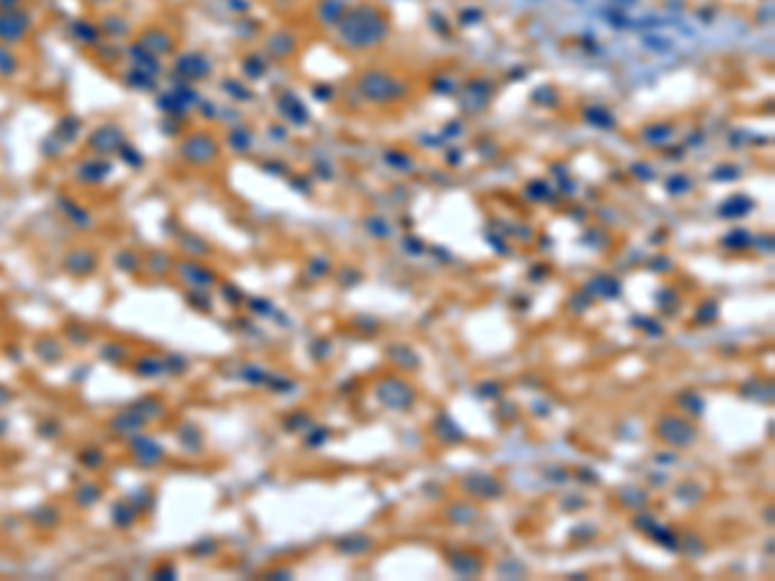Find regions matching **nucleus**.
<instances>
[{
  "instance_id": "7",
  "label": "nucleus",
  "mask_w": 775,
  "mask_h": 581,
  "mask_svg": "<svg viewBox=\"0 0 775 581\" xmlns=\"http://www.w3.org/2000/svg\"><path fill=\"white\" fill-rule=\"evenodd\" d=\"M754 210V201L744 194H731L719 204V217L724 220H742Z\"/></svg>"
},
{
  "instance_id": "15",
  "label": "nucleus",
  "mask_w": 775,
  "mask_h": 581,
  "mask_svg": "<svg viewBox=\"0 0 775 581\" xmlns=\"http://www.w3.org/2000/svg\"><path fill=\"white\" fill-rule=\"evenodd\" d=\"M584 122L597 127V129H612L615 127V116L605 106H587L584 109Z\"/></svg>"
},
{
  "instance_id": "32",
  "label": "nucleus",
  "mask_w": 775,
  "mask_h": 581,
  "mask_svg": "<svg viewBox=\"0 0 775 581\" xmlns=\"http://www.w3.org/2000/svg\"><path fill=\"white\" fill-rule=\"evenodd\" d=\"M631 171H633V173H636V176H639V179H641V181H652V179H654V171H652V168H649V163H633Z\"/></svg>"
},
{
  "instance_id": "9",
  "label": "nucleus",
  "mask_w": 775,
  "mask_h": 581,
  "mask_svg": "<svg viewBox=\"0 0 775 581\" xmlns=\"http://www.w3.org/2000/svg\"><path fill=\"white\" fill-rule=\"evenodd\" d=\"M346 8H349L346 0H318L315 13H318V21H321L323 26H336V23L344 18Z\"/></svg>"
},
{
  "instance_id": "24",
  "label": "nucleus",
  "mask_w": 775,
  "mask_h": 581,
  "mask_svg": "<svg viewBox=\"0 0 775 581\" xmlns=\"http://www.w3.org/2000/svg\"><path fill=\"white\" fill-rule=\"evenodd\" d=\"M532 101L540 103V106H558V90L553 86H540V88L532 93Z\"/></svg>"
},
{
  "instance_id": "25",
  "label": "nucleus",
  "mask_w": 775,
  "mask_h": 581,
  "mask_svg": "<svg viewBox=\"0 0 775 581\" xmlns=\"http://www.w3.org/2000/svg\"><path fill=\"white\" fill-rule=\"evenodd\" d=\"M308 271L315 277V280H321V277H326V274H331V261H329V258H323V256L313 258V261L308 264Z\"/></svg>"
},
{
  "instance_id": "1",
  "label": "nucleus",
  "mask_w": 775,
  "mask_h": 581,
  "mask_svg": "<svg viewBox=\"0 0 775 581\" xmlns=\"http://www.w3.org/2000/svg\"><path fill=\"white\" fill-rule=\"evenodd\" d=\"M336 29H339V39L344 47L365 52L385 42L390 34V18L375 3H357L352 8H346Z\"/></svg>"
},
{
  "instance_id": "4",
  "label": "nucleus",
  "mask_w": 775,
  "mask_h": 581,
  "mask_svg": "<svg viewBox=\"0 0 775 581\" xmlns=\"http://www.w3.org/2000/svg\"><path fill=\"white\" fill-rule=\"evenodd\" d=\"M375 395L380 403H385L388 408H396V411H403L414 403V391H411L409 382H403L401 378H388L375 388Z\"/></svg>"
},
{
  "instance_id": "36",
  "label": "nucleus",
  "mask_w": 775,
  "mask_h": 581,
  "mask_svg": "<svg viewBox=\"0 0 775 581\" xmlns=\"http://www.w3.org/2000/svg\"><path fill=\"white\" fill-rule=\"evenodd\" d=\"M615 3H618V5H623V8H628V5H636L639 0H615Z\"/></svg>"
},
{
  "instance_id": "20",
  "label": "nucleus",
  "mask_w": 775,
  "mask_h": 581,
  "mask_svg": "<svg viewBox=\"0 0 775 581\" xmlns=\"http://www.w3.org/2000/svg\"><path fill=\"white\" fill-rule=\"evenodd\" d=\"M228 145L235 150V153H246L251 150V132L246 127H235L230 134H228Z\"/></svg>"
},
{
  "instance_id": "35",
  "label": "nucleus",
  "mask_w": 775,
  "mask_h": 581,
  "mask_svg": "<svg viewBox=\"0 0 775 581\" xmlns=\"http://www.w3.org/2000/svg\"><path fill=\"white\" fill-rule=\"evenodd\" d=\"M455 127H444V134H460V129H463V127H460V122H453Z\"/></svg>"
},
{
  "instance_id": "2",
  "label": "nucleus",
  "mask_w": 775,
  "mask_h": 581,
  "mask_svg": "<svg viewBox=\"0 0 775 581\" xmlns=\"http://www.w3.org/2000/svg\"><path fill=\"white\" fill-rule=\"evenodd\" d=\"M357 90L372 103H390V101H398L406 96L409 83L396 78L388 70H365L357 78Z\"/></svg>"
},
{
  "instance_id": "14",
  "label": "nucleus",
  "mask_w": 775,
  "mask_h": 581,
  "mask_svg": "<svg viewBox=\"0 0 775 581\" xmlns=\"http://www.w3.org/2000/svg\"><path fill=\"white\" fill-rule=\"evenodd\" d=\"M178 70L187 73V78H202V75H210V62L200 55H189V57H181Z\"/></svg>"
},
{
  "instance_id": "17",
  "label": "nucleus",
  "mask_w": 775,
  "mask_h": 581,
  "mask_svg": "<svg viewBox=\"0 0 775 581\" xmlns=\"http://www.w3.org/2000/svg\"><path fill=\"white\" fill-rule=\"evenodd\" d=\"M468 489L473 493H478L481 499H494L497 493H501V486H499L494 478H488V475H473Z\"/></svg>"
},
{
  "instance_id": "16",
  "label": "nucleus",
  "mask_w": 775,
  "mask_h": 581,
  "mask_svg": "<svg viewBox=\"0 0 775 581\" xmlns=\"http://www.w3.org/2000/svg\"><path fill=\"white\" fill-rule=\"evenodd\" d=\"M450 566H453L457 573H463V576H473V573H481V569H484V563H481V560H478V556H473V553H457V556H453Z\"/></svg>"
},
{
  "instance_id": "11",
  "label": "nucleus",
  "mask_w": 775,
  "mask_h": 581,
  "mask_svg": "<svg viewBox=\"0 0 775 581\" xmlns=\"http://www.w3.org/2000/svg\"><path fill=\"white\" fill-rule=\"evenodd\" d=\"M279 109H282V114L287 116L292 124H298V127H302V124L308 122V109H305V103L298 99V96H285V99L279 101Z\"/></svg>"
},
{
  "instance_id": "34",
  "label": "nucleus",
  "mask_w": 775,
  "mask_h": 581,
  "mask_svg": "<svg viewBox=\"0 0 775 581\" xmlns=\"http://www.w3.org/2000/svg\"><path fill=\"white\" fill-rule=\"evenodd\" d=\"M429 21H432V29H437V32H440V34H447V32H450V26L444 23V18H442V16H440V13H432V18H429Z\"/></svg>"
},
{
  "instance_id": "31",
  "label": "nucleus",
  "mask_w": 775,
  "mask_h": 581,
  "mask_svg": "<svg viewBox=\"0 0 775 581\" xmlns=\"http://www.w3.org/2000/svg\"><path fill=\"white\" fill-rule=\"evenodd\" d=\"M605 16L610 18V26H615V29H628V18L620 11H605Z\"/></svg>"
},
{
  "instance_id": "28",
  "label": "nucleus",
  "mask_w": 775,
  "mask_h": 581,
  "mask_svg": "<svg viewBox=\"0 0 775 581\" xmlns=\"http://www.w3.org/2000/svg\"><path fill=\"white\" fill-rule=\"evenodd\" d=\"M481 18H484V11L470 5V8H463V11H460L457 23H460V26H473V23H481Z\"/></svg>"
},
{
  "instance_id": "23",
  "label": "nucleus",
  "mask_w": 775,
  "mask_h": 581,
  "mask_svg": "<svg viewBox=\"0 0 775 581\" xmlns=\"http://www.w3.org/2000/svg\"><path fill=\"white\" fill-rule=\"evenodd\" d=\"M385 163L390 168H398V171H411L414 168V158L409 156V153H403V150H385Z\"/></svg>"
},
{
  "instance_id": "33",
  "label": "nucleus",
  "mask_w": 775,
  "mask_h": 581,
  "mask_svg": "<svg viewBox=\"0 0 775 581\" xmlns=\"http://www.w3.org/2000/svg\"><path fill=\"white\" fill-rule=\"evenodd\" d=\"M403 246H406V254H424V243H421L419 238H411V235H406L403 238Z\"/></svg>"
},
{
  "instance_id": "8",
  "label": "nucleus",
  "mask_w": 775,
  "mask_h": 581,
  "mask_svg": "<svg viewBox=\"0 0 775 581\" xmlns=\"http://www.w3.org/2000/svg\"><path fill=\"white\" fill-rule=\"evenodd\" d=\"M672 137H675V124H669V122H652L641 129V140L649 143L652 147L667 145Z\"/></svg>"
},
{
  "instance_id": "6",
  "label": "nucleus",
  "mask_w": 775,
  "mask_h": 581,
  "mask_svg": "<svg viewBox=\"0 0 775 581\" xmlns=\"http://www.w3.org/2000/svg\"><path fill=\"white\" fill-rule=\"evenodd\" d=\"M491 83L488 80H468L463 88V106L465 109H470V112H478V109H484L488 103V99H491Z\"/></svg>"
},
{
  "instance_id": "19",
  "label": "nucleus",
  "mask_w": 775,
  "mask_h": 581,
  "mask_svg": "<svg viewBox=\"0 0 775 581\" xmlns=\"http://www.w3.org/2000/svg\"><path fill=\"white\" fill-rule=\"evenodd\" d=\"M641 47L643 49H649V52L662 55V52H669V49H672V39H667V36H662V34H643Z\"/></svg>"
},
{
  "instance_id": "5",
  "label": "nucleus",
  "mask_w": 775,
  "mask_h": 581,
  "mask_svg": "<svg viewBox=\"0 0 775 581\" xmlns=\"http://www.w3.org/2000/svg\"><path fill=\"white\" fill-rule=\"evenodd\" d=\"M184 158H189L197 166H207L217 158V143L210 134H191L184 143Z\"/></svg>"
},
{
  "instance_id": "27",
  "label": "nucleus",
  "mask_w": 775,
  "mask_h": 581,
  "mask_svg": "<svg viewBox=\"0 0 775 581\" xmlns=\"http://www.w3.org/2000/svg\"><path fill=\"white\" fill-rule=\"evenodd\" d=\"M680 406H685L687 411L693 416H700L703 414V401L698 398L695 393H682V398H680Z\"/></svg>"
},
{
  "instance_id": "21",
  "label": "nucleus",
  "mask_w": 775,
  "mask_h": 581,
  "mask_svg": "<svg viewBox=\"0 0 775 581\" xmlns=\"http://www.w3.org/2000/svg\"><path fill=\"white\" fill-rule=\"evenodd\" d=\"M665 189L667 194H672V197H682V194H687V191L693 189V181L687 179V176H682V173H672V176L665 181Z\"/></svg>"
},
{
  "instance_id": "3",
  "label": "nucleus",
  "mask_w": 775,
  "mask_h": 581,
  "mask_svg": "<svg viewBox=\"0 0 775 581\" xmlns=\"http://www.w3.org/2000/svg\"><path fill=\"white\" fill-rule=\"evenodd\" d=\"M656 436L665 439L667 445H672V447H690L695 442L698 432L687 419L677 414H667L656 421Z\"/></svg>"
},
{
  "instance_id": "30",
  "label": "nucleus",
  "mask_w": 775,
  "mask_h": 581,
  "mask_svg": "<svg viewBox=\"0 0 775 581\" xmlns=\"http://www.w3.org/2000/svg\"><path fill=\"white\" fill-rule=\"evenodd\" d=\"M713 179L734 181V179H739V171H737V168H729V163H726V166H719L713 171Z\"/></svg>"
},
{
  "instance_id": "12",
  "label": "nucleus",
  "mask_w": 775,
  "mask_h": 581,
  "mask_svg": "<svg viewBox=\"0 0 775 581\" xmlns=\"http://www.w3.org/2000/svg\"><path fill=\"white\" fill-rule=\"evenodd\" d=\"M295 47H298V42H295V36L287 34V32L274 34V36L266 42V49H269L274 57H289L292 52H295Z\"/></svg>"
},
{
  "instance_id": "13",
  "label": "nucleus",
  "mask_w": 775,
  "mask_h": 581,
  "mask_svg": "<svg viewBox=\"0 0 775 581\" xmlns=\"http://www.w3.org/2000/svg\"><path fill=\"white\" fill-rule=\"evenodd\" d=\"M721 246L726 251H744V248L752 246V235H750L747 227H734V230H729L721 238Z\"/></svg>"
},
{
  "instance_id": "29",
  "label": "nucleus",
  "mask_w": 775,
  "mask_h": 581,
  "mask_svg": "<svg viewBox=\"0 0 775 581\" xmlns=\"http://www.w3.org/2000/svg\"><path fill=\"white\" fill-rule=\"evenodd\" d=\"M527 194H530L532 199L545 201L551 197V186H548L545 181H530V184H527Z\"/></svg>"
},
{
  "instance_id": "26",
  "label": "nucleus",
  "mask_w": 775,
  "mask_h": 581,
  "mask_svg": "<svg viewBox=\"0 0 775 581\" xmlns=\"http://www.w3.org/2000/svg\"><path fill=\"white\" fill-rule=\"evenodd\" d=\"M432 90L447 96V93H455V90H457V83H455L453 78H447V75H437V78H432Z\"/></svg>"
},
{
  "instance_id": "10",
  "label": "nucleus",
  "mask_w": 775,
  "mask_h": 581,
  "mask_svg": "<svg viewBox=\"0 0 775 581\" xmlns=\"http://www.w3.org/2000/svg\"><path fill=\"white\" fill-rule=\"evenodd\" d=\"M584 292H587V295L605 297V300H612V297H618L620 295V282L612 280V277H608V274H599V277H595V280L587 282Z\"/></svg>"
},
{
  "instance_id": "22",
  "label": "nucleus",
  "mask_w": 775,
  "mask_h": 581,
  "mask_svg": "<svg viewBox=\"0 0 775 581\" xmlns=\"http://www.w3.org/2000/svg\"><path fill=\"white\" fill-rule=\"evenodd\" d=\"M365 230L372 238H377V240H385V238H390V225H388V220H383V217H377V214H372V217H367L365 223Z\"/></svg>"
},
{
  "instance_id": "37",
  "label": "nucleus",
  "mask_w": 775,
  "mask_h": 581,
  "mask_svg": "<svg viewBox=\"0 0 775 581\" xmlns=\"http://www.w3.org/2000/svg\"><path fill=\"white\" fill-rule=\"evenodd\" d=\"M571 3H587V0H571Z\"/></svg>"
},
{
  "instance_id": "18",
  "label": "nucleus",
  "mask_w": 775,
  "mask_h": 581,
  "mask_svg": "<svg viewBox=\"0 0 775 581\" xmlns=\"http://www.w3.org/2000/svg\"><path fill=\"white\" fill-rule=\"evenodd\" d=\"M134 458L140 460V462H145V465H153V462H158L160 460V447L155 445L153 439H140L137 442V447H134Z\"/></svg>"
}]
</instances>
